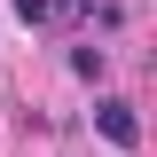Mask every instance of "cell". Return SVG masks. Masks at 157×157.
I'll list each match as a JSON object with an SVG mask.
<instances>
[{"instance_id":"6da1fadb","label":"cell","mask_w":157,"mask_h":157,"mask_svg":"<svg viewBox=\"0 0 157 157\" xmlns=\"http://www.w3.org/2000/svg\"><path fill=\"white\" fill-rule=\"evenodd\" d=\"M94 126H102V141H110V149H134V141H141L134 102H118V94H102V102H94Z\"/></svg>"},{"instance_id":"7a4b0ae2","label":"cell","mask_w":157,"mask_h":157,"mask_svg":"<svg viewBox=\"0 0 157 157\" xmlns=\"http://www.w3.org/2000/svg\"><path fill=\"white\" fill-rule=\"evenodd\" d=\"M71 71H78V78H102L110 55H102V47H71Z\"/></svg>"}]
</instances>
